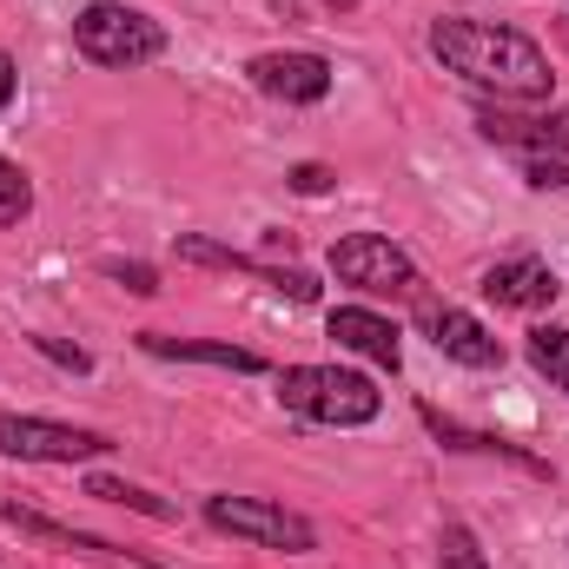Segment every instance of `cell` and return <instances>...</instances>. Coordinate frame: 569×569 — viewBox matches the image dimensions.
I'll return each instance as SVG.
<instances>
[{
    "mask_svg": "<svg viewBox=\"0 0 569 569\" xmlns=\"http://www.w3.org/2000/svg\"><path fill=\"white\" fill-rule=\"evenodd\" d=\"M140 351L152 358H179V365H219V371H239V378H259L266 358L246 351V345H219V338H172V331H140Z\"/></svg>",
    "mask_w": 569,
    "mask_h": 569,
    "instance_id": "cell-13",
    "label": "cell"
},
{
    "mask_svg": "<svg viewBox=\"0 0 569 569\" xmlns=\"http://www.w3.org/2000/svg\"><path fill=\"white\" fill-rule=\"evenodd\" d=\"M477 133L490 146H517L530 159H563L569 152V107L563 113H503V107H483L477 113Z\"/></svg>",
    "mask_w": 569,
    "mask_h": 569,
    "instance_id": "cell-9",
    "label": "cell"
},
{
    "mask_svg": "<svg viewBox=\"0 0 569 569\" xmlns=\"http://www.w3.org/2000/svg\"><path fill=\"white\" fill-rule=\"evenodd\" d=\"M206 523L226 530V537H246V543H266V550H284V557H305L318 550V530L284 510L272 497H206Z\"/></svg>",
    "mask_w": 569,
    "mask_h": 569,
    "instance_id": "cell-5",
    "label": "cell"
},
{
    "mask_svg": "<svg viewBox=\"0 0 569 569\" xmlns=\"http://www.w3.org/2000/svg\"><path fill=\"white\" fill-rule=\"evenodd\" d=\"M325 331L345 345V351H358V358H371L378 371H398L405 365V345H398V325L391 318H378V311H365V305H338L331 318H325Z\"/></svg>",
    "mask_w": 569,
    "mask_h": 569,
    "instance_id": "cell-11",
    "label": "cell"
},
{
    "mask_svg": "<svg viewBox=\"0 0 569 569\" xmlns=\"http://www.w3.org/2000/svg\"><path fill=\"white\" fill-rule=\"evenodd\" d=\"M33 351H47V358H53V365H67V371H80V378H87V371H93V358H87V351H80V345H67V338H33Z\"/></svg>",
    "mask_w": 569,
    "mask_h": 569,
    "instance_id": "cell-22",
    "label": "cell"
},
{
    "mask_svg": "<svg viewBox=\"0 0 569 569\" xmlns=\"http://www.w3.org/2000/svg\"><path fill=\"white\" fill-rule=\"evenodd\" d=\"M563 33H569V13H563Z\"/></svg>",
    "mask_w": 569,
    "mask_h": 569,
    "instance_id": "cell-25",
    "label": "cell"
},
{
    "mask_svg": "<svg viewBox=\"0 0 569 569\" xmlns=\"http://www.w3.org/2000/svg\"><path fill=\"white\" fill-rule=\"evenodd\" d=\"M279 405L311 418V425L351 430L385 411V391L365 371H345V365H291V371H279Z\"/></svg>",
    "mask_w": 569,
    "mask_h": 569,
    "instance_id": "cell-2",
    "label": "cell"
},
{
    "mask_svg": "<svg viewBox=\"0 0 569 569\" xmlns=\"http://www.w3.org/2000/svg\"><path fill=\"white\" fill-rule=\"evenodd\" d=\"M0 523L7 530H20V537H40V543H60V550H73V557H100V563H120L127 550H113L107 537H87V530H67V523H53V517H40V510H20L13 497H0Z\"/></svg>",
    "mask_w": 569,
    "mask_h": 569,
    "instance_id": "cell-14",
    "label": "cell"
},
{
    "mask_svg": "<svg viewBox=\"0 0 569 569\" xmlns=\"http://www.w3.org/2000/svg\"><path fill=\"white\" fill-rule=\"evenodd\" d=\"M523 179L537 192H569V159H523Z\"/></svg>",
    "mask_w": 569,
    "mask_h": 569,
    "instance_id": "cell-21",
    "label": "cell"
},
{
    "mask_svg": "<svg viewBox=\"0 0 569 569\" xmlns=\"http://www.w3.org/2000/svg\"><path fill=\"white\" fill-rule=\"evenodd\" d=\"M246 73H252L259 93H272L284 107H311V100L331 93V60L325 53H259Z\"/></svg>",
    "mask_w": 569,
    "mask_h": 569,
    "instance_id": "cell-10",
    "label": "cell"
},
{
    "mask_svg": "<svg viewBox=\"0 0 569 569\" xmlns=\"http://www.w3.org/2000/svg\"><path fill=\"white\" fill-rule=\"evenodd\" d=\"M557 272L543 266V259H497L490 272H483V298L490 305H510V311H543V305H557Z\"/></svg>",
    "mask_w": 569,
    "mask_h": 569,
    "instance_id": "cell-12",
    "label": "cell"
},
{
    "mask_svg": "<svg viewBox=\"0 0 569 569\" xmlns=\"http://www.w3.org/2000/svg\"><path fill=\"white\" fill-rule=\"evenodd\" d=\"M113 437L80 425H53V418H27V411H0V457L20 463H93L107 457Z\"/></svg>",
    "mask_w": 569,
    "mask_h": 569,
    "instance_id": "cell-6",
    "label": "cell"
},
{
    "mask_svg": "<svg viewBox=\"0 0 569 569\" xmlns=\"http://www.w3.org/2000/svg\"><path fill=\"white\" fill-rule=\"evenodd\" d=\"M73 47H80V60L127 73V67H146V60L166 53V27H159L152 13H140V7L93 0V7H80V20H73Z\"/></svg>",
    "mask_w": 569,
    "mask_h": 569,
    "instance_id": "cell-3",
    "label": "cell"
},
{
    "mask_svg": "<svg viewBox=\"0 0 569 569\" xmlns=\"http://www.w3.org/2000/svg\"><path fill=\"white\" fill-rule=\"evenodd\" d=\"M291 192L318 199V192H331V172H325V166H291Z\"/></svg>",
    "mask_w": 569,
    "mask_h": 569,
    "instance_id": "cell-23",
    "label": "cell"
},
{
    "mask_svg": "<svg viewBox=\"0 0 569 569\" xmlns=\"http://www.w3.org/2000/svg\"><path fill=\"white\" fill-rule=\"evenodd\" d=\"M418 325H425V338L443 358H457V365H470V371H497V365H503V338H497L490 325H477L463 305H437V298L418 291Z\"/></svg>",
    "mask_w": 569,
    "mask_h": 569,
    "instance_id": "cell-8",
    "label": "cell"
},
{
    "mask_svg": "<svg viewBox=\"0 0 569 569\" xmlns=\"http://www.w3.org/2000/svg\"><path fill=\"white\" fill-rule=\"evenodd\" d=\"M13 87H20V73H13V60H7V53H0V113H7V107H13Z\"/></svg>",
    "mask_w": 569,
    "mask_h": 569,
    "instance_id": "cell-24",
    "label": "cell"
},
{
    "mask_svg": "<svg viewBox=\"0 0 569 569\" xmlns=\"http://www.w3.org/2000/svg\"><path fill=\"white\" fill-rule=\"evenodd\" d=\"M425 425L437 430V443H443V450L503 457V463H517V470H530V477H550V463H543V457H530V450H523V443H510V437H490V430H463L457 418H443V411H430V405H425Z\"/></svg>",
    "mask_w": 569,
    "mask_h": 569,
    "instance_id": "cell-15",
    "label": "cell"
},
{
    "mask_svg": "<svg viewBox=\"0 0 569 569\" xmlns=\"http://www.w3.org/2000/svg\"><path fill=\"white\" fill-rule=\"evenodd\" d=\"M87 497H100V503H127V510H140V517H159V523H172V517H179V503L152 497V490H140V483H127V477H93V483H87Z\"/></svg>",
    "mask_w": 569,
    "mask_h": 569,
    "instance_id": "cell-16",
    "label": "cell"
},
{
    "mask_svg": "<svg viewBox=\"0 0 569 569\" xmlns=\"http://www.w3.org/2000/svg\"><path fill=\"white\" fill-rule=\"evenodd\" d=\"M430 53L443 60V73H457L470 87H490L497 100H550L557 93L550 53L530 33L497 27V20L443 13V20H430Z\"/></svg>",
    "mask_w": 569,
    "mask_h": 569,
    "instance_id": "cell-1",
    "label": "cell"
},
{
    "mask_svg": "<svg viewBox=\"0 0 569 569\" xmlns=\"http://www.w3.org/2000/svg\"><path fill=\"white\" fill-rule=\"evenodd\" d=\"M186 266H212V272H239V279L266 284L272 298H291V305H311L318 298V279L311 272H291V266H266V259H252V252H232V246H219V239H199V232H179V246H172Z\"/></svg>",
    "mask_w": 569,
    "mask_h": 569,
    "instance_id": "cell-7",
    "label": "cell"
},
{
    "mask_svg": "<svg viewBox=\"0 0 569 569\" xmlns=\"http://www.w3.org/2000/svg\"><path fill=\"white\" fill-rule=\"evenodd\" d=\"M27 212H33V186L13 159H0V226H20Z\"/></svg>",
    "mask_w": 569,
    "mask_h": 569,
    "instance_id": "cell-19",
    "label": "cell"
},
{
    "mask_svg": "<svg viewBox=\"0 0 569 569\" xmlns=\"http://www.w3.org/2000/svg\"><path fill=\"white\" fill-rule=\"evenodd\" d=\"M530 365H537L557 391H569V325H537V331H530Z\"/></svg>",
    "mask_w": 569,
    "mask_h": 569,
    "instance_id": "cell-17",
    "label": "cell"
},
{
    "mask_svg": "<svg viewBox=\"0 0 569 569\" xmlns=\"http://www.w3.org/2000/svg\"><path fill=\"white\" fill-rule=\"evenodd\" d=\"M437 569H490L483 543L470 537V523H443V537H437Z\"/></svg>",
    "mask_w": 569,
    "mask_h": 569,
    "instance_id": "cell-18",
    "label": "cell"
},
{
    "mask_svg": "<svg viewBox=\"0 0 569 569\" xmlns=\"http://www.w3.org/2000/svg\"><path fill=\"white\" fill-rule=\"evenodd\" d=\"M331 279L351 291H371V298H418V266L385 232H345L331 246Z\"/></svg>",
    "mask_w": 569,
    "mask_h": 569,
    "instance_id": "cell-4",
    "label": "cell"
},
{
    "mask_svg": "<svg viewBox=\"0 0 569 569\" xmlns=\"http://www.w3.org/2000/svg\"><path fill=\"white\" fill-rule=\"evenodd\" d=\"M100 272H107V279H120L133 298H152V291H159V272H152V266H133V259H107Z\"/></svg>",
    "mask_w": 569,
    "mask_h": 569,
    "instance_id": "cell-20",
    "label": "cell"
}]
</instances>
